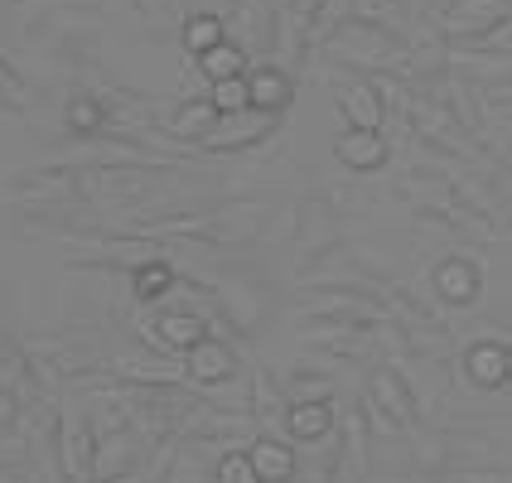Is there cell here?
I'll return each mask as SVG.
<instances>
[{"instance_id":"1","label":"cell","mask_w":512,"mask_h":483,"mask_svg":"<svg viewBox=\"0 0 512 483\" xmlns=\"http://www.w3.org/2000/svg\"><path fill=\"white\" fill-rule=\"evenodd\" d=\"M141 464V440L126 430V416H112L97 430V455H92V483H121Z\"/></svg>"},{"instance_id":"26","label":"cell","mask_w":512,"mask_h":483,"mask_svg":"<svg viewBox=\"0 0 512 483\" xmlns=\"http://www.w3.org/2000/svg\"><path fill=\"white\" fill-rule=\"evenodd\" d=\"M0 102L15 107V112H25V83H20V73L5 58H0Z\"/></svg>"},{"instance_id":"24","label":"cell","mask_w":512,"mask_h":483,"mask_svg":"<svg viewBox=\"0 0 512 483\" xmlns=\"http://www.w3.org/2000/svg\"><path fill=\"white\" fill-rule=\"evenodd\" d=\"M213 483H261V474H256L247 450H223L213 464Z\"/></svg>"},{"instance_id":"31","label":"cell","mask_w":512,"mask_h":483,"mask_svg":"<svg viewBox=\"0 0 512 483\" xmlns=\"http://www.w3.org/2000/svg\"><path fill=\"white\" fill-rule=\"evenodd\" d=\"M508 387H512V343H508Z\"/></svg>"},{"instance_id":"15","label":"cell","mask_w":512,"mask_h":483,"mask_svg":"<svg viewBox=\"0 0 512 483\" xmlns=\"http://www.w3.org/2000/svg\"><path fill=\"white\" fill-rule=\"evenodd\" d=\"M0 397H10V401H34L39 397V382H34V353L15 348V343H0Z\"/></svg>"},{"instance_id":"14","label":"cell","mask_w":512,"mask_h":483,"mask_svg":"<svg viewBox=\"0 0 512 483\" xmlns=\"http://www.w3.org/2000/svg\"><path fill=\"white\" fill-rule=\"evenodd\" d=\"M63 126H68V136H78V141H97V136H107L112 116H107L102 92H97V87H87V92H78V97H68V107H63Z\"/></svg>"},{"instance_id":"9","label":"cell","mask_w":512,"mask_h":483,"mask_svg":"<svg viewBox=\"0 0 512 483\" xmlns=\"http://www.w3.org/2000/svg\"><path fill=\"white\" fill-rule=\"evenodd\" d=\"M218 121H223V112L213 107V97H184V102H179L160 126H165V136H174V141L203 145L208 136H213V126H218Z\"/></svg>"},{"instance_id":"21","label":"cell","mask_w":512,"mask_h":483,"mask_svg":"<svg viewBox=\"0 0 512 483\" xmlns=\"http://www.w3.org/2000/svg\"><path fill=\"white\" fill-rule=\"evenodd\" d=\"M223 39H228V20L213 15V10L184 15V25H179V44H184V54L189 58H203L213 44H223Z\"/></svg>"},{"instance_id":"23","label":"cell","mask_w":512,"mask_h":483,"mask_svg":"<svg viewBox=\"0 0 512 483\" xmlns=\"http://www.w3.org/2000/svg\"><path fill=\"white\" fill-rule=\"evenodd\" d=\"M194 63H199L203 83H228V78H242V73H247V49L223 39V44H213V49L203 58H194Z\"/></svg>"},{"instance_id":"6","label":"cell","mask_w":512,"mask_h":483,"mask_svg":"<svg viewBox=\"0 0 512 483\" xmlns=\"http://www.w3.org/2000/svg\"><path fill=\"white\" fill-rule=\"evenodd\" d=\"M334 160H339L343 170L353 174H372L382 170L387 160H392V145L382 131H368V126H343L339 136H334Z\"/></svg>"},{"instance_id":"7","label":"cell","mask_w":512,"mask_h":483,"mask_svg":"<svg viewBox=\"0 0 512 483\" xmlns=\"http://www.w3.org/2000/svg\"><path fill=\"white\" fill-rule=\"evenodd\" d=\"M271 126H276V116L256 112V107L232 112L213 126V136L203 141V150H213V155H218V150H252V145H261L266 136H271Z\"/></svg>"},{"instance_id":"22","label":"cell","mask_w":512,"mask_h":483,"mask_svg":"<svg viewBox=\"0 0 512 483\" xmlns=\"http://www.w3.org/2000/svg\"><path fill=\"white\" fill-rule=\"evenodd\" d=\"M223 20H228V39L232 44H242L247 54L261 49V39L271 34V15H266L256 0H237V5H232V15H223Z\"/></svg>"},{"instance_id":"20","label":"cell","mask_w":512,"mask_h":483,"mask_svg":"<svg viewBox=\"0 0 512 483\" xmlns=\"http://www.w3.org/2000/svg\"><path fill=\"white\" fill-rule=\"evenodd\" d=\"M174 285H179V271H174L165 256L136 261V271H131V295H136L141 305H155V300H165Z\"/></svg>"},{"instance_id":"8","label":"cell","mask_w":512,"mask_h":483,"mask_svg":"<svg viewBox=\"0 0 512 483\" xmlns=\"http://www.w3.org/2000/svg\"><path fill=\"white\" fill-rule=\"evenodd\" d=\"M247 97H252L256 112H266V116L290 112V102H295L290 68H281V63H256V68H247Z\"/></svg>"},{"instance_id":"29","label":"cell","mask_w":512,"mask_h":483,"mask_svg":"<svg viewBox=\"0 0 512 483\" xmlns=\"http://www.w3.org/2000/svg\"><path fill=\"white\" fill-rule=\"evenodd\" d=\"M131 5H136L141 15H155V10H165V15H174V10H179V0H131Z\"/></svg>"},{"instance_id":"27","label":"cell","mask_w":512,"mask_h":483,"mask_svg":"<svg viewBox=\"0 0 512 483\" xmlns=\"http://www.w3.org/2000/svg\"><path fill=\"white\" fill-rule=\"evenodd\" d=\"M295 401H329V382H324V377L295 382Z\"/></svg>"},{"instance_id":"16","label":"cell","mask_w":512,"mask_h":483,"mask_svg":"<svg viewBox=\"0 0 512 483\" xmlns=\"http://www.w3.org/2000/svg\"><path fill=\"white\" fill-rule=\"evenodd\" d=\"M247 455H252L261 483H290V479H295V469H300V459H295V445H290V440L256 435L252 445H247Z\"/></svg>"},{"instance_id":"2","label":"cell","mask_w":512,"mask_h":483,"mask_svg":"<svg viewBox=\"0 0 512 483\" xmlns=\"http://www.w3.org/2000/svg\"><path fill=\"white\" fill-rule=\"evenodd\" d=\"M334 54L348 63H363V68H392V63H406V44L392 39L382 25L358 20V25H343L334 34Z\"/></svg>"},{"instance_id":"5","label":"cell","mask_w":512,"mask_h":483,"mask_svg":"<svg viewBox=\"0 0 512 483\" xmlns=\"http://www.w3.org/2000/svg\"><path fill=\"white\" fill-rule=\"evenodd\" d=\"M92 455H97V435L87 430L83 416L63 411L58 416V469H63V479L92 483Z\"/></svg>"},{"instance_id":"30","label":"cell","mask_w":512,"mask_h":483,"mask_svg":"<svg viewBox=\"0 0 512 483\" xmlns=\"http://www.w3.org/2000/svg\"><path fill=\"white\" fill-rule=\"evenodd\" d=\"M0 483H20V479H15V474H10V469H0Z\"/></svg>"},{"instance_id":"13","label":"cell","mask_w":512,"mask_h":483,"mask_svg":"<svg viewBox=\"0 0 512 483\" xmlns=\"http://www.w3.org/2000/svg\"><path fill=\"white\" fill-rule=\"evenodd\" d=\"M339 116L343 126H368V131H382L387 121V97L377 83H348L339 87Z\"/></svg>"},{"instance_id":"25","label":"cell","mask_w":512,"mask_h":483,"mask_svg":"<svg viewBox=\"0 0 512 483\" xmlns=\"http://www.w3.org/2000/svg\"><path fill=\"white\" fill-rule=\"evenodd\" d=\"M208 97H213V107L223 116L247 112V107H252V97H247V73H242V78H228V83H208Z\"/></svg>"},{"instance_id":"28","label":"cell","mask_w":512,"mask_h":483,"mask_svg":"<svg viewBox=\"0 0 512 483\" xmlns=\"http://www.w3.org/2000/svg\"><path fill=\"white\" fill-rule=\"evenodd\" d=\"M392 5H397V0H358V15H363L368 25H377V20L392 15Z\"/></svg>"},{"instance_id":"11","label":"cell","mask_w":512,"mask_h":483,"mask_svg":"<svg viewBox=\"0 0 512 483\" xmlns=\"http://www.w3.org/2000/svg\"><path fill=\"white\" fill-rule=\"evenodd\" d=\"M145 334L160 343L165 353H189L199 339H208V324H203V314L189 305V310H160Z\"/></svg>"},{"instance_id":"18","label":"cell","mask_w":512,"mask_h":483,"mask_svg":"<svg viewBox=\"0 0 512 483\" xmlns=\"http://www.w3.org/2000/svg\"><path fill=\"white\" fill-rule=\"evenodd\" d=\"M285 430H290V440H295V445H319V440H329V430H334V411H329V401H290V411H285Z\"/></svg>"},{"instance_id":"17","label":"cell","mask_w":512,"mask_h":483,"mask_svg":"<svg viewBox=\"0 0 512 483\" xmlns=\"http://www.w3.org/2000/svg\"><path fill=\"white\" fill-rule=\"evenodd\" d=\"M464 377L474 382V387H484V392H493V387H503L508 382V348L503 343H469L464 348Z\"/></svg>"},{"instance_id":"4","label":"cell","mask_w":512,"mask_h":483,"mask_svg":"<svg viewBox=\"0 0 512 483\" xmlns=\"http://www.w3.org/2000/svg\"><path fill=\"white\" fill-rule=\"evenodd\" d=\"M512 15V0H450L440 10V25L455 39H488L493 29H503Z\"/></svg>"},{"instance_id":"10","label":"cell","mask_w":512,"mask_h":483,"mask_svg":"<svg viewBox=\"0 0 512 483\" xmlns=\"http://www.w3.org/2000/svg\"><path fill=\"white\" fill-rule=\"evenodd\" d=\"M184 368H189V382H199V387H223L232 372H237V353H232L223 339H199L189 353H184Z\"/></svg>"},{"instance_id":"12","label":"cell","mask_w":512,"mask_h":483,"mask_svg":"<svg viewBox=\"0 0 512 483\" xmlns=\"http://www.w3.org/2000/svg\"><path fill=\"white\" fill-rule=\"evenodd\" d=\"M435 295L445 300V305H474L479 300V290H484V276H479V266L469 261V256H445L440 266H435Z\"/></svg>"},{"instance_id":"3","label":"cell","mask_w":512,"mask_h":483,"mask_svg":"<svg viewBox=\"0 0 512 483\" xmlns=\"http://www.w3.org/2000/svg\"><path fill=\"white\" fill-rule=\"evenodd\" d=\"M116 382H136V387H174V382H184L189 368H184V358H174V353H150V348H131V353H116L112 363H107Z\"/></svg>"},{"instance_id":"19","label":"cell","mask_w":512,"mask_h":483,"mask_svg":"<svg viewBox=\"0 0 512 483\" xmlns=\"http://www.w3.org/2000/svg\"><path fill=\"white\" fill-rule=\"evenodd\" d=\"M372 406H382L392 426L416 421V397H411V387L401 382L397 372H372Z\"/></svg>"}]
</instances>
